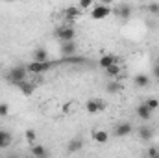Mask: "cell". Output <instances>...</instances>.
Wrapping results in <instances>:
<instances>
[{
    "label": "cell",
    "instance_id": "44dd1931",
    "mask_svg": "<svg viewBox=\"0 0 159 158\" xmlns=\"http://www.w3.org/2000/svg\"><path fill=\"white\" fill-rule=\"evenodd\" d=\"M122 89H124V86H122L120 82H109V84H107V91H109V93H120Z\"/></svg>",
    "mask_w": 159,
    "mask_h": 158
},
{
    "label": "cell",
    "instance_id": "52a82bcc",
    "mask_svg": "<svg viewBox=\"0 0 159 158\" xmlns=\"http://www.w3.org/2000/svg\"><path fill=\"white\" fill-rule=\"evenodd\" d=\"M119 56H115V54H104L100 60H98V65L102 67V69H107V67H111V65H115V63H119Z\"/></svg>",
    "mask_w": 159,
    "mask_h": 158
},
{
    "label": "cell",
    "instance_id": "3957f363",
    "mask_svg": "<svg viewBox=\"0 0 159 158\" xmlns=\"http://www.w3.org/2000/svg\"><path fill=\"white\" fill-rule=\"evenodd\" d=\"M107 15H111V7L109 6H106V4H94L93 6V9H91V17L94 19V21H102V19H106Z\"/></svg>",
    "mask_w": 159,
    "mask_h": 158
},
{
    "label": "cell",
    "instance_id": "484cf974",
    "mask_svg": "<svg viewBox=\"0 0 159 158\" xmlns=\"http://www.w3.org/2000/svg\"><path fill=\"white\" fill-rule=\"evenodd\" d=\"M146 7H148V11H150V13H154V15H159V4H156V2H154V4H148Z\"/></svg>",
    "mask_w": 159,
    "mask_h": 158
},
{
    "label": "cell",
    "instance_id": "f546056e",
    "mask_svg": "<svg viewBox=\"0 0 159 158\" xmlns=\"http://www.w3.org/2000/svg\"><path fill=\"white\" fill-rule=\"evenodd\" d=\"M154 158H159V155H157V156H154Z\"/></svg>",
    "mask_w": 159,
    "mask_h": 158
},
{
    "label": "cell",
    "instance_id": "6da1fadb",
    "mask_svg": "<svg viewBox=\"0 0 159 158\" xmlns=\"http://www.w3.org/2000/svg\"><path fill=\"white\" fill-rule=\"evenodd\" d=\"M26 75H28L26 65H15V67L7 73V78H9V82H13V84L17 86V84H20V82L26 80Z\"/></svg>",
    "mask_w": 159,
    "mask_h": 158
},
{
    "label": "cell",
    "instance_id": "9a60e30c",
    "mask_svg": "<svg viewBox=\"0 0 159 158\" xmlns=\"http://www.w3.org/2000/svg\"><path fill=\"white\" fill-rule=\"evenodd\" d=\"M17 87L24 93V95H32L34 91H35V84H32V82H20V84H17Z\"/></svg>",
    "mask_w": 159,
    "mask_h": 158
},
{
    "label": "cell",
    "instance_id": "7c38bea8",
    "mask_svg": "<svg viewBox=\"0 0 159 158\" xmlns=\"http://www.w3.org/2000/svg\"><path fill=\"white\" fill-rule=\"evenodd\" d=\"M63 13H65V19H67V21H74V19H78V17H80V13H81V11H80L78 6H69Z\"/></svg>",
    "mask_w": 159,
    "mask_h": 158
},
{
    "label": "cell",
    "instance_id": "d6986e66",
    "mask_svg": "<svg viewBox=\"0 0 159 158\" xmlns=\"http://www.w3.org/2000/svg\"><path fill=\"white\" fill-rule=\"evenodd\" d=\"M32 155L35 158H46L48 156V153H46V149L39 145V143H35V145H32Z\"/></svg>",
    "mask_w": 159,
    "mask_h": 158
},
{
    "label": "cell",
    "instance_id": "7402d4cb",
    "mask_svg": "<svg viewBox=\"0 0 159 158\" xmlns=\"http://www.w3.org/2000/svg\"><path fill=\"white\" fill-rule=\"evenodd\" d=\"M144 104L148 106V110H150V112H154V110H157V108H159V101H157V99H154V97H152V99H146V101H144Z\"/></svg>",
    "mask_w": 159,
    "mask_h": 158
},
{
    "label": "cell",
    "instance_id": "ba28073f",
    "mask_svg": "<svg viewBox=\"0 0 159 158\" xmlns=\"http://www.w3.org/2000/svg\"><path fill=\"white\" fill-rule=\"evenodd\" d=\"M11 143H13V134L0 128V149H9Z\"/></svg>",
    "mask_w": 159,
    "mask_h": 158
},
{
    "label": "cell",
    "instance_id": "4316f807",
    "mask_svg": "<svg viewBox=\"0 0 159 158\" xmlns=\"http://www.w3.org/2000/svg\"><path fill=\"white\" fill-rule=\"evenodd\" d=\"M157 155H159L157 147H150L148 149V158H154V156H157Z\"/></svg>",
    "mask_w": 159,
    "mask_h": 158
},
{
    "label": "cell",
    "instance_id": "603a6c76",
    "mask_svg": "<svg viewBox=\"0 0 159 158\" xmlns=\"http://www.w3.org/2000/svg\"><path fill=\"white\" fill-rule=\"evenodd\" d=\"M24 136H26V140H28L30 145H35V130H34V128H28V130L24 132Z\"/></svg>",
    "mask_w": 159,
    "mask_h": 158
},
{
    "label": "cell",
    "instance_id": "30bf717a",
    "mask_svg": "<svg viewBox=\"0 0 159 158\" xmlns=\"http://www.w3.org/2000/svg\"><path fill=\"white\" fill-rule=\"evenodd\" d=\"M93 140H94L96 143L104 145V143L109 141V132H106V130H94V132H93Z\"/></svg>",
    "mask_w": 159,
    "mask_h": 158
},
{
    "label": "cell",
    "instance_id": "ffe728a7",
    "mask_svg": "<svg viewBox=\"0 0 159 158\" xmlns=\"http://www.w3.org/2000/svg\"><path fill=\"white\" fill-rule=\"evenodd\" d=\"M117 13H119L120 17L128 19V17L131 15V6H129V4H120V6H119V9H117Z\"/></svg>",
    "mask_w": 159,
    "mask_h": 158
},
{
    "label": "cell",
    "instance_id": "8992f818",
    "mask_svg": "<svg viewBox=\"0 0 159 158\" xmlns=\"http://www.w3.org/2000/svg\"><path fill=\"white\" fill-rule=\"evenodd\" d=\"M133 132V126H131V123H119L117 126H115V130H113V134L117 136V138H126V136H129Z\"/></svg>",
    "mask_w": 159,
    "mask_h": 158
},
{
    "label": "cell",
    "instance_id": "4fadbf2b",
    "mask_svg": "<svg viewBox=\"0 0 159 158\" xmlns=\"http://www.w3.org/2000/svg\"><path fill=\"white\" fill-rule=\"evenodd\" d=\"M137 117H139V119H143V121H146V119H150V117H152V112L148 110V106H146L144 102L137 106Z\"/></svg>",
    "mask_w": 159,
    "mask_h": 158
},
{
    "label": "cell",
    "instance_id": "5b68a950",
    "mask_svg": "<svg viewBox=\"0 0 159 158\" xmlns=\"http://www.w3.org/2000/svg\"><path fill=\"white\" fill-rule=\"evenodd\" d=\"M106 108V102L102 101V99H89L87 102H85V110L89 112V114H98V112H102Z\"/></svg>",
    "mask_w": 159,
    "mask_h": 158
},
{
    "label": "cell",
    "instance_id": "2e32d148",
    "mask_svg": "<svg viewBox=\"0 0 159 158\" xmlns=\"http://www.w3.org/2000/svg\"><path fill=\"white\" fill-rule=\"evenodd\" d=\"M139 138L144 140V141L152 140V138H154V128H152V126H141V128H139Z\"/></svg>",
    "mask_w": 159,
    "mask_h": 158
},
{
    "label": "cell",
    "instance_id": "8fae6325",
    "mask_svg": "<svg viewBox=\"0 0 159 158\" xmlns=\"http://www.w3.org/2000/svg\"><path fill=\"white\" fill-rule=\"evenodd\" d=\"M34 62H37V63L50 62V60H48V52H46V48H35V50H34Z\"/></svg>",
    "mask_w": 159,
    "mask_h": 158
},
{
    "label": "cell",
    "instance_id": "f1b7e54d",
    "mask_svg": "<svg viewBox=\"0 0 159 158\" xmlns=\"http://www.w3.org/2000/svg\"><path fill=\"white\" fill-rule=\"evenodd\" d=\"M6 158H19V156H17V155H7Z\"/></svg>",
    "mask_w": 159,
    "mask_h": 158
},
{
    "label": "cell",
    "instance_id": "83f0119b",
    "mask_svg": "<svg viewBox=\"0 0 159 158\" xmlns=\"http://www.w3.org/2000/svg\"><path fill=\"white\" fill-rule=\"evenodd\" d=\"M154 75H156V77L159 78V60H157V63L154 65Z\"/></svg>",
    "mask_w": 159,
    "mask_h": 158
},
{
    "label": "cell",
    "instance_id": "277c9868",
    "mask_svg": "<svg viewBox=\"0 0 159 158\" xmlns=\"http://www.w3.org/2000/svg\"><path fill=\"white\" fill-rule=\"evenodd\" d=\"M56 37L61 41V43H70V41H74V37H76V32H74L72 26H61V28L56 30Z\"/></svg>",
    "mask_w": 159,
    "mask_h": 158
},
{
    "label": "cell",
    "instance_id": "ac0fdd59",
    "mask_svg": "<svg viewBox=\"0 0 159 158\" xmlns=\"http://www.w3.org/2000/svg\"><path fill=\"white\" fill-rule=\"evenodd\" d=\"M133 84H135L137 87H146V86L150 84V78L141 73V75H135V77H133Z\"/></svg>",
    "mask_w": 159,
    "mask_h": 158
},
{
    "label": "cell",
    "instance_id": "cb8c5ba5",
    "mask_svg": "<svg viewBox=\"0 0 159 158\" xmlns=\"http://www.w3.org/2000/svg\"><path fill=\"white\" fill-rule=\"evenodd\" d=\"M93 6H94V2H91V0H81V2H80V11H81V9H93Z\"/></svg>",
    "mask_w": 159,
    "mask_h": 158
},
{
    "label": "cell",
    "instance_id": "5bb4252c",
    "mask_svg": "<svg viewBox=\"0 0 159 158\" xmlns=\"http://www.w3.org/2000/svg\"><path fill=\"white\" fill-rule=\"evenodd\" d=\"M106 75H107L109 78H119L120 75H122V65H120V63H115V65L107 67V69H106Z\"/></svg>",
    "mask_w": 159,
    "mask_h": 158
},
{
    "label": "cell",
    "instance_id": "7a4b0ae2",
    "mask_svg": "<svg viewBox=\"0 0 159 158\" xmlns=\"http://www.w3.org/2000/svg\"><path fill=\"white\" fill-rule=\"evenodd\" d=\"M54 65H56L54 62H44V63L32 62V63H28V65H26V71H28L30 75H41V73H46V71H50Z\"/></svg>",
    "mask_w": 159,
    "mask_h": 158
},
{
    "label": "cell",
    "instance_id": "d4e9b609",
    "mask_svg": "<svg viewBox=\"0 0 159 158\" xmlns=\"http://www.w3.org/2000/svg\"><path fill=\"white\" fill-rule=\"evenodd\" d=\"M9 114V104L6 102H0V117H6Z\"/></svg>",
    "mask_w": 159,
    "mask_h": 158
},
{
    "label": "cell",
    "instance_id": "e0dca14e",
    "mask_svg": "<svg viewBox=\"0 0 159 158\" xmlns=\"http://www.w3.org/2000/svg\"><path fill=\"white\" fill-rule=\"evenodd\" d=\"M81 147H83V140H81V138H74V140H70L69 145H67L69 153H78Z\"/></svg>",
    "mask_w": 159,
    "mask_h": 158
},
{
    "label": "cell",
    "instance_id": "9c48e42d",
    "mask_svg": "<svg viewBox=\"0 0 159 158\" xmlns=\"http://www.w3.org/2000/svg\"><path fill=\"white\" fill-rule=\"evenodd\" d=\"M61 54L63 58H70L76 54V43L70 41V43H61Z\"/></svg>",
    "mask_w": 159,
    "mask_h": 158
}]
</instances>
